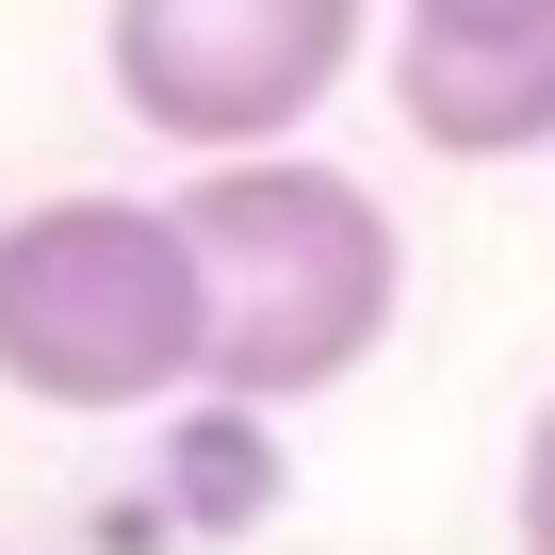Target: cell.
<instances>
[{
  "instance_id": "1",
  "label": "cell",
  "mask_w": 555,
  "mask_h": 555,
  "mask_svg": "<svg viewBox=\"0 0 555 555\" xmlns=\"http://www.w3.org/2000/svg\"><path fill=\"white\" fill-rule=\"evenodd\" d=\"M180 229H196L212 392H229V409H311V392H344V376L392 344V311H409V229L376 212V180H344V164H311V147L196 164Z\"/></svg>"
},
{
  "instance_id": "2",
  "label": "cell",
  "mask_w": 555,
  "mask_h": 555,
  "mask_svg": "<svg viewBox=\"0 0 555 555\" xmlns=\"http://www.w3.org/2000/svg\"><path fill=\"white\" fill-rule=\"evenodd\" d=\"M0 392L34 409L212 392V295L180 196H34L0 229Z\"/></svg>"
},
{
  "instance_id": "3",
  "label": "cell",
  "mask_w": 555,
  "mask_h": 555,
  "mask_svg": "<svg viewBox=\"0 0 555 555\" xmlns=\"http://www.w3.org/2000/svg\"><path fill=\"white\" fill-rule=\"evenodd\" d=\"M376 34V0H99V66L115 99L196 147V164H245V147H295L344 66Z\"/></svg>"
},
{
  "instance_id": "4",
  "label": "cell",
  "mask_w": 555,
  "mask_h": 555,
  "mask_svg": "<svg viewBox=\"0 0 555 555\" xmlns=\"http://www.w3.org/2000/svg\"><path fill=\"white\" fill-rule=\"evenodd\" d=\"M392 115L441 164H522V147H555V34L539 50H425V34H392Z\"/></svg>"
},
{
  "instance_id": "5",
  "label": "cell",
  "mask_w": 555,
  "mask_h": 555,
  "mask_svg": "<svg viewBox=\"0 0 555 555\" xmlns=\"http://www.w3.org/2000/svg\"><path fill=\"white\" fill-rule=\"evenodd\" d=\"M392 34H425V50H539L555 0H392Z\"/></svg>"
},
{
  "instance_id": "6",
  "label": "cell",
  "mask_w": 555,
  "mask_h": 555,
  "mask_svg": "<svg viewBox=\"0 0 555 555\" xmlns=\"http://www.w3.org/2000/svg\"><path fill=\"white\" fill-rule=\"evenodd\" d=\"M506 522H522V555H555V392H539V425H522V490H506Z\"/></svg>"
}]
</instances>
